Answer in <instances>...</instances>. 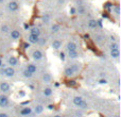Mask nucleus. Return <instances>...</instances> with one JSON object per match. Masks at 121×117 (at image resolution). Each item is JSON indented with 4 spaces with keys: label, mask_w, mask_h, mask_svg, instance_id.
Here are the masks:
<instances>
[{
    "label": "nucleus",
    "mask_w": 121,
    "mask_h": 117,
    "mask_svg": "<svg viewBox=\"0 0 121 117\" xmlns=\"http://www.w3.org/2000/svg\"><path fill=\"white\" fill-rule=\"evenodd\" d=\"M43 80H44L45 83H48V82L51 81V76L49 75V73H45V75L43 76Z\"/></svg>",
    "instance_id": "nucleus-23"
},
{
    "label": "nucleus",
    "mask_w": 121,
    "mask_h": 117,
    "mask_svg": "<svg viewBox=\"0 0 121 117\" xmlns=\"http://www.w3.org/2000/svg\"><path fill=\"white\" fill-rule=\"evenodd\" d=\"M30 32H31L30 34H33V35H36V36H38V37H39V35H40V30L38 29V28H36V27L31 28V29H30Z\"/></svg>",
    "instance_id": "nucleus-16"
},
{
    "label": "nucleus",
    "mask_w": 121,
    "mask_h": 117,
    "mask_svg": "<svg viewBox=\"0 0 121 117\" xmlns=\"http://www.w3.org/2000/svg\"><path fill=\"white\" fill-rule=\"evenodd\" d=\"M87 25L90 29H96V28L98 27V26H97V20H95V19H90V20H88Z\"/></svg>",
    "instance_id": "nucleus-17"
},
{
    "label": "nucleus",
    "mask_w": 121,
    "mask_h": 117,
    "mask_svg": "<svg viewBox=\"0 0 121 117\" xmlns=\"http://www.w3.org/2000/svg\"><path fill=\"white\" fill-rule=\"evenodd\" d=\"M73 103H74V105H77L78 108H80V109H83V110H85V109H87L88 108V104H87V102H86L85 100H84L82 97H79V96H75L74 98H73Z\"/></svg>",
    "instance_id": "nucleus-1"
},
{
    "label": "nucleus",
    "mask_w": 121,
    "mask_h": 117,
    "mask_svg": "<svg viewBox=\"0 0 121 117\" xmlns=\"http://www.w3.org/2000/svg\"><path fill=\"white\" fill-rule=\"evenodd\" d=\"M1 31L3 32V33H6V32L9 31V26H6V25L1 26Z\"/></svg>",
    "instance_id": "nucleus-28"
},
{
    "label": "nucleus",
    "mask_w": 121,
    "mask_h": 117,
    "mask_svg": "<svg viewBox=\"0 0 121 117\" xmlns=\"http://www.w3.org/2000/svg\"><path fill=\"white\" fill-rule=\"evenodd\" d=\"M43 94H44V96H46V97H50L51 95L53 94V90L50 87H46V88H44V90H43Z\"/></svg>",
    "instance_id": "nucleus-15"
},
{
    "label": "nucleus",
    "mask_w": 121,
    "mask_h": 117,
    "mask_svg": "<svg viewBox=\"0 0 121 117\" xmlns=\"http://www.w3.org/2000/svg\"><path fill=\"white\" fill-rule=\"evenodd\" d=\"M29 47H30V44H29V43H25V44H23V48H25V49H28Z\"/></svg>",
    "instance_id": "nucleus-37"
},
{
    "label": "nucleus",
    "mask_w": 121,
    "mask_h": 117,
    "mask_svg": "<svg viewBox=\"0 0 121 117\" xmlns=\"http://www.w3.org/2000/svg\"><path fill=\"white\" fill-rule=\"evenodd\" d=\"M99 83H100V84H106V83H107V81H106L105 79H101L100 81H99Z\"/></svg>",
    "instance_id": "nucleus-33"
},
{
    "label": "nucleus",
    "mask_w": 121,
    "mask_h": 117,
    "mask_svg": "<svg viewBox=\"0 0 121 117\" xmlns=\"http://www.w3.org/2000/svg\"><path fill=\"white\" fill-rule=\"evenodd\" d=\"M20 114H21V115H22V116H28V115H31V114H32V109H31V108H29V107H26V108H23V109H21Z\"/></svg>",
    "instance_id": "nucleus-10"
},
{
    "label": "nucleus",
    "mask_w": 121,
    "mask_h": 117,
    "mask_svg": "<svg viewBox=\"0 0 121 117\" xmlns=\"http://www.w3.org/2000/svg\"><path fill=\"white\" fill-rule=\"evenodd\" d=\"M32 58H33V60L35 61H40L43 58H44V54H43V52L40 50H34L33 53H32Z\"/></svg>",
    "instance_id": "nucleus-3"
},
{
    "label": "nucleus",
    "mask_w": 121,
    "mask_h": 117,
    "mask_svg": "<svg viewBox=\"0 0 121 117\" xmlns=\"http://www.w3.org/2000/svg\"><path fill=\"white\" fill-rule=\"evenodd\" d=\"M3 76H5L6 78H13L15 76V69L13 68V67H11V66L5 67V68H4Z\"/></svg>",
    "instance_id": "nucleus-2"
},
{
    "label": "nucleus",
    "mask_w": 121,
    "mask_h": 117,
    "mask_svg": "<svg viewBox=\"0 0 121 117\" xmlns=\"http://www.w3.org/2000/svg\"><path fill=\"white\" fill-rule=\"evenodd\" d=\"M104 8L106 9V10H109V9H111V8H113V5H112V4L109 3V2H107V3L105 4V6H104Z\"/></svg>",
    "instance_id": "nucleus-30"
},
{
    "label": "nucleus",
    "mask_w": 121,
    "mask_h": 117,
    "mask_svg": "<svg viewBox=\"0 0 121 117\" xmlns=\"http://www.w3.org/2000/svg\"><path fill=\"white\" fill-rule=\"evenodd\" d=\"M21 36L20 32L18 31V30H13V31H11V38H12L13 40H19Z\"/></svg>",
    "instance_id": "nucleus-7"
},
{
    "label": "nucleus",
    "mask_w": 121,
    "mask_h": 117,
    "mask_svg": "<svg viewBox=\"0 0 121 117\" xmlns=\"http://www.w3.org/2000/svg\"><path fill=\"white\" fill-rule=\"evenodd\" d=\"M78 13H79V14H81V15L85 13V9H84L83 5H79V9H78Z\"/></svg>",
    "instance_id": "nucleus-26"
},
{
    "label": "nucleus",
    "mask_w": 121,
    "mask_h": 117,
    "mask_svg": "<svg viewBox=\"0 0 121 117\" xmlns=\"http://www.w3.org/2000/svg\"><path fill=\"white\" fill-rule=\"evenodd\" d=\"M75 13H77V9L71 8V9H70V14H71V15H74Z\"/></svg>",
    "instance_id": "nucleus-31"
},
{
    "label": "nucleus",
    "mask_w": 121,
    "mask_h": 117,
    "mask_svg": "<svg viewBox=\"0 0 121 117\" xmlns=\"http://www.w3.org/2000/svg\"><path fill=\"white\" fill-rule=\"evenodd\" d=\"M8 8L11 12H16L19 9V4H18V2H16V1H11L10 3H9Z\"/></svg>",
    "instance_id": "nucleus-6"
},
{
    "label": "nucleus",
    "mask_w": 121,
    "mask_h": 117,
    "mask_svg": "<svg viewBox=\"0 0 121 117\" xmlns=\"http://www.w3.org/2000/svg\"><path fill=\"white\" fill-rule=\"evenodd\" d=\"M26 69H27L30 73H32V75H33V73H35L36 71H37V67H36V65H34V64H29Z\"/></svg>",
    "instance_id": "nucleus-11"
},
{
    "label": "nucleus",
    "mask_w": 121,
    "mask_h": 117,
    "mask_svg": "<svg viewBox=\"0 0 121 117\" xmlns=\"http://www.w3.org/2000/svg\"><path fill=\"white\" fill-rule=\"evenodd\" d=\"M46 43H47V40H46V38H45V37H38L37 44H39L40 46H44V45H46Z\"/></svg>",
    "instance_id": "nucleus-24"
},
{
    "label": "nucleus",
    "mask_w": 121,
    "mask_h": 117,
    "mask_svg": "<svg viewBox=\"0 0 121 117\" xmlns=\"http://www.w3.org/2000/svg\"><path fill=\"white\" fill-rule=\"evenodd\" d=\"M68 57L70 58H79V53H78V51H69Z\"/></svg>",
    "instance_id": "nucleus-20"
},
{
    "label": "nucleus",
    "mask_w": 121,
    "mask_h": 117,
    "mask_svg": "<svg viewBox=\"0 0 121 117\" xmlns=\"http://www.w3.org/2000/svg\"><path fill=\"white\" fill-rule=\"evenodd\" d=\"M53 117H62V115H54Z\"/></svg>",
    "instance_id": "nucleus-42"
},
{
    "label": "nucleus",
    "mask_w": 121,
    "mask_h": 117,
    "mask_svg": "<svg viewBox=\"0 0 121 117\" xmlns=\"http://www.w3.org/2000/svg\"><path fill=\"white\" fill-rule=\"evenodd\" d=\"M71 85H75V81H71Z\"/></svg>",
    "instance_id": "nucleus-40"
},
{
    "label": "nucleus",
    "mask_w": 121,
    "mask_h": 117,
    "mask_svg": "<svg viewBox=\"0 0 121 117\" xmlns=\"http://www.w3.org/2000/svg\"><path fill=\"white\" fill-rule=\"evenodd\" d=\"M29 28H30V27H29V25H27V23H26V25H25V29H26V30H28Z\"/></svg>",
    "instance_id": "nucleus-39"
},
{
    "label": "nucleus",
    "mask_w": 121,
    "mask_h": 117,
    "mask_svg": "<svg viewBox=\"0 0 121 117\" xmlns=\"http://www.w3.org/2000/svg\"><path fill=\"white\" fill-rule=\"evenodd\" d=\"M22 76L25 78H28V79H30V78H31L33 75H32V73H30L29 71L27 70V69H25V70H23V72H22Z\"/></svg>",
    "instance_id": "nucleus-25"
},
{
    "label": "nucleus",
    "mask_w": 121,
    "mask_h": 117,
    "mask_svg": "<svg viewBox=\"0 0 121 117\" xmlns=\"http://www.w3.org/2000/svg\"><path fill=\"white\" fill-rule=\"evenodd\" d=\"M0 117H9V115L5 113H0Z\"/></svg>",
    "instance_id": "nucleus-38"
},
{
    "label": "nucleus",
    "mask_w": 121,
    "mask_h": 117,
    "mask_svg": "<svg viewBox=\"0 0 121 117\" xmlns=\"http://www.w3.org/2000/svg\"><path fill=\"white\" fill-rule=\"evenodd\" d=\"M4 1V0H0V3H2V2H3Z\"/></svg>",
    "instance_id": "nucleus-43"
},
{
    "label": "nucleus",
    "mask_w": 121,
    "mask_h": 117,
    "mask_svg": "<svg viewBox=\"0 0 121 117\" xmlns=\"http://www.w3.org/2000/svg\"><path fill=\"white\" fill-rule=\"evenodd\" d=\"M111 57L113 58H119L120 57V51L119 49H111Z\"/></svg>",
    "instance_id": "nucleus-13"
},
{
    "label": "nucleus",
    "mask_w": 121,
    "mask_h": 117,
    "mask_svg": "<svg viewBox=\"0 0 121 117\" xmlns=\"http://www.w3.org/2000/svg\"><path fill=\"white\" fill-rule=\"evenodd\" d=\"M18 95H19V96H20V97H25L26 93H25V92H23V90H20V92H19V93H18Z\"/></svg>",
    "instance_id": "nucleus-35"
},
{
    "label": "nucleus",
    "mask_w": 121,
    "mask_h": 117,
    "mask_svg": "<svg viewBox=\"0 0 121 117\" xmlns=\"http://www.w3.org/2000/svg\"><path fill=\"white\" fill-rule=\"evenodd\" d=\"M115 11H116V14L119 15V5H116L115 6Z\"/></svg>",
    "instance_id": "nucleus-36"
},
{
    "label": "nucleus",
    "mask_w": 121,
    "mask_h": 117,
    "mask_svg": "<svg viewBox=\"0 0 121 117\" xmlns=\"http://www.w3.org/2000/svg\"><path fill=\"white\" fill-rule=\"evenodd\" d=\"M60 26L54 23V25H52V27H51V32H52V33H57V32L60 31Z\"/></svg>",
    "instance_id": "nucleus-21"
},
{
    "label": "nucleus",
    "mask_w": 121,
    "mask_h": 117,
    "mask_svg": "<svg viewBox=\"0 0 121 117\" xmlns=\"http://www.w3.org/2000/svg\"><path fill=\"white\" fill-rule=\"evenodd\" d=\"M10 90H11V87L8 82L2 81L1 83H0V90H1L2 93H8V92H10Z\"/></svg>",
    "instance_id": "nucleus-5"
},
{
    "label": "nucleus",
    "mask_w": 121,
    "mask_h": 117,
    "mask_svg": "<svg viewBox=\"0 0 121 117\" xmlns=\"http://www.w3.org/2000/svg\"><path fill=\"white\" fill-rule=\"evenodd\" d=\"M51 46H52V48L54 49V50H59L60 47H62V42L59 40H54L52 42V45H51Z\"/></svg>",
    "instance_id": "nucleus-12"
},
{
    "label": "nucleus",
    "mask_w": 121,
    "mask_h": 117,
    "mask_svg": "<svg viewBox=\"0 0 121 117\" xmlns=\"http://www.w3.org/2000/svg\"><path fill=\"white\" fill-rule=\"evenodd\" d=\"M37 42H38V36L33 35V34H30V35L28 36V43H29L30 45L31 44H37Z\"/></svg>",
    "instance_id": "nucleus-9"
},
{
    "label": "nucleus",
    "mask_w": 121,
    "mask_h": 117,
    "mask_svg": "<svg viewBox=\"0 0 121 117\" xmlns=\"http://www.w3.org/2000/svg\"><path fill=\"white\" fill-rule=\"evenodd\" d=\"M97 40H98V42H101V40H104V38H103V36H101V35H99V36H97Z\"/></svg>",
    "instance_id": "nucleus-34"
},
{
    "label": "nucleus",
    "mask_w": 121,
    "mask_h": 117,
    "mask_svg": "<svg viewBox=\"0 0 121 117\" xmlns=\"http://www.w3.org/2000/svg\"><path fill=\"white\" fill-rule=\"evenodd\" d=\"M60 58L62 61L65 60V53H64V52H60Z\"/></svg>",
    "instance_id": "nucleus-32"
},
{
    "label": "nucleus",
    "mask_w": 121,
    "mask_h": 117,
    "mask_svg": "<svg viewBox=\"0 0 121 117\" xmlns=\"http://www.w3.org/2000/svg\"><path fill=\"white\" fill-rule=\"evenodd\" d=\"M2 65H3V64H2V61L0 60V68H1V67H2Z\"/></svg>",
    "instance_id": "nucleus-41"
},
{
    "label": "nucleus",
    "mask_w": 121,
    "mask_h": 117,
    "mask_svg": "<svg viewBox=\"0 0 121 117\" xmlns=\"http://www.w3.org/2000/svg\"><path fill=\"white\" fill-rule=\"evenodd\" d=\"M64 73H65V76H66V77H71V76L75 75V73L73 72V70H72V69L70 68V66H69V67H67V68H65Z\"/></svg>",
    "instance_id": "nucleus-18"
},
{
    "label": "nucleus",
    "mask_w": 121,
    "mask_h": 117,
    "mask_svg": "<svg viewBox=\"0 0 121 117\" xmlns=\"http://www.w3.org/2000/svg\"><path fill=\"white\" fill-rule=\"evenodd\" d=\"M9 64L11 65V67L17 66V65H18V60H17V58H15V57H11L10 58H9Z\"/></svg>",
    "instance_id": "nucleus-14"
},
{
    "label": "nucleus",
    "mask_w": 121,
    "mask_h": 117,
    "mask_svg": "<svg viewBox=\"0 0 121 117\" xmlns=\"http://www.w3.org/2000/svg\"><path fill=\"white\" fill-rule=\"evenodd\" d=\"M43 20H44V22L48 23V22H49V20H50V17H49V15L45 14L44 16H43Z\"/></svg>",
    "instance_id": "nucleus-27"
},
{
    "label": "nucleus",
    "mask_w": 121,
    "mask_h": 117,
    "mask_svg": "<svg viewBox=\"0 0 121 117\" xmlns=\"http://www.w3.org/2000/svg\"><path fill=\"white\" fill-rule=\"evenodd\" d=\"M78 49V45L75 44L74 42H69L67 44V51H77Z\"/></svg>",
    "instance_id": "nucleus-8"
},
{
    "label": "nucleus",
    "mask_w": 121,
    "mask_h": 117,
    "mask_svg": "<svg viewBox=\"0 0 121 117\" xmlns=\"http://www.w3.org/2000/svg\"><path fill=\"white\" fill-rule=\"evenodd\" d=\"M70 68L73 70V72H74V73H77L78 71L80 70V68H81V65H80V64H78V63H74V64L70 65Z\"/></svg>",
    "instance_id": "nucleus-19"
},
{
    "label": "nucleus",
    "mask_w": 121,
    "mask_h": 117,
    "mask_svg": "<svg viewBox=\"0 0 121 117\" xmlns=\"http://www.w3.org/2000/svg\"><path fill=\"white\" fill-rule=\"evenodd\" d=\"M43 111H44V107H43V105H36L35 109H34V112H35L36 114L43 113Z\"/></svg>",
    "instance_id": "nucleus-22"
},
{
    "label": "nucleus",
    "mask_w": 121,
    "mask_h": 117,
    "mask_svg": "<svg viewBox=\"0 0 121 117\" xmlns=\"http://www.w3.org/2000/svg\"><path fill=\"white\" fill-rule=\"evenodd\" d=\"M9 105V98L5 95H0V107L5 108Z\"/></svg>",
    "instance_id": "nucleus-4"
},
{
    "label": "nucleus",
    "mask_w": 121,
    "mask_h": 117,
    "mask_svg": "<svg viewBox=\"0 0 121 117\" xmlns=\"http://www.w3.org/2000/svg\"><path fill=\"white\" fill-rule=\"evenodd\" d=\"M111 49H119V45L117 43H114V44L111 45Z\"/></svg>",
    "instance_id": "nucleus-29"
}]
</instances>
